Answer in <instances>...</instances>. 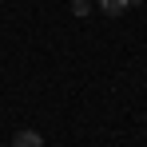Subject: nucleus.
Instances as JSON below:
<instances>
[{"label":"nucleus","instance_id":"obj_1","mask_svg":"<svg viewBox=\"0 0 147 147\" xmlns=\"http://www.w3.org/2000/svg\"><path fill=\"white\" fill-rule=\"evenodd\" d=\"M12 147H44V139H40V131H16Z\"/></svg>","mask_w":147,"mask_h":147},{"label":"nucleus","instance_id":"obj_2","mask_svg":"<svg viewBox=\"0 0 147 147\" xmlns=\"http://www.w3.org/2000/svg\"><path fill=\"white\" fill-rule=\"evenodd\" d=\"M127 4H131V0H99V12H103V16H123Z\"/></svg>","mask_w":147,"mask_h":147},{"label":"nucleus","instance_id":"obj_3","mask_svg":"<svg viewBox=\"0 0 147 147\" xmlns=\"http://www.w3.org/2000/svg\"><path fill=\"white\" fill-rule=\"evenodd\" d=\"M72 12H76V16H88L92 4H88V0H72Z\"/></svg>","mask_w":147,"mask_h":147}]
</instances>
